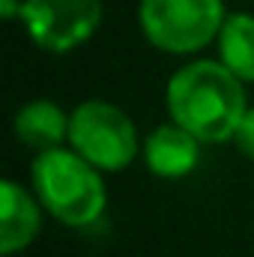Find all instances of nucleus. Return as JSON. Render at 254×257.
<instances>
[{
    "mask_svg": "<svg viewBox=\"0 0 254 257\" xmlns=\"http://www.w3.org/2000/svg\"><path fill=\"white\" fill-rule=\"evenodd\" d=\"M165 105L171 120L189 128L200 144H224L233 141L248 111L245 81L221 60H191L171 75Z\"/></svg>",
    "mask_w": 254,
    "mask_h": 257,
    "instance_id": "obj_1",
    "label": "nucleus"
},
{
    "mask_svg": "<svg viewBox=\"0 0 254 257\" xmlns=\"http://www.w3.org/2000/svg\"><path fill=\"white\" fill-rule=\"evenodd\" d=\"M30 183L45 212L66 227H87L99 221L108 206L102 171L93 168L72 147L36 153Z\"/></svg>",
    "mask_w": 254,
    "mask_h": 257,
    "instance_id": "obj_2",
    "label": "nucleus"
},
{
    "mask_svg": "<svg viewBox=\"0 0 254 257\" xmlns=\"http://www.w3.org/2000/svg\"><path fill=\"white\" fill-rule=\"evenodd\" d=\"M224 0H141L138 24L144 39L177 57H189L212 45L224 27Z\"/></svg>",
    "mask_w": 254,
    "mask_h": 257,
    "instance_id": "obj_3",
    "label": "nucleus"
},
{
    "mask_svg": "<svg viewBox=\"0 0 254 257\" xmlns=\"http://www.w3.org/2000/svg\"><path fill=\"white\" fill-rule=\"evenodd\" d=\"M78 156H84L102 174L126 171L144 150L138 128L123 108L87 99L69 114V144Z\"/></svg>",
    "mask_w": 254,
    "mask_h": 257,
    "instance_id": "obj_4",
    "label": "nucleus"
},
{
    "mask_svg": "<svg viewBox=\"0 0 254 257\" xmlns=\"http://www.w3.org/2000/svg\"><path fill=\"white\" fill-rule=\"evenodd\" d=\"M36 48L69 54L93 39L102 24V0H24L18 18Z\"/></svg>",
    "mask_w": 254,
    "mask_h": 257,
    "instance_id": "obj_5",
    "label": "nucleus"
},
{
    "mask_svg": "<svg viewBox=\"0 0 254 257\" xmlns=\"http://www.w3.org/2000/svg\"><path fill=\"white\" fill-rule=\"evenodd\" d=\"M42 212L45 206L39 197L27 192L15 180L0 183V251L12 257L15 251H24L33 245V239L42 230Z\"/></svg>",
    "mask_w": 254,
    "mask_h": 257,
    "instance_id": "obj_6",
    "label": "nucleus"
},
{
    "mask_svg": "<svg viewBox=\"0 0 254 257\" xmlns=\"http://www.w3.org/2000/svg\"><path fill=\"white\" fill-rule=\"evenodd\" d=\"M144 165L150 174L162 180H183L197 168L200 159V141L189 128L177 126L174 120L165 126H156L144 138Z\"/></svg>",
    "mask_w": 254,
    "mask_h": 257,
    "instance_id": "obj_7",
    "label": "nucleus"
},
{
    "mask_svg": "<svg viewBox=\"0 0 254 257\" xmlns=\"http://www.w3.org/2000/svg\"><path fill=\"white\" fill-rule=\"evenodd\" d=\"M12 128H15V138L36 153L69 144V114L51 99H33L21 105L15 111Z\"/></svg>",
    "mask_w": 254,
    "mask_h": 257,
    "instance_id": "obj_8",
    "label": "nucleus"
},
{
    "mask_svg": "<svg viewBox=\"0 0 254 257\" xmlns=\"http://www.w3.org/2000/svg\"><path fill=\"white\" fill-rule=\"evenodd\" d=\"M215 45H218V60L239 81L254 84V15L227 12Z\"/></svg>",
    "mask_w": 254,
    "mask_h": 257,
    "instance_id": "obj_9",
    "label": "nucleus"
},
{
    "mask_svg": "<svg viewBox=\"0 0 254 257\" xmlns=\"http://www.w3.org/2000/svg\"><path fill=\"white\" fill-rule=\"evenodd\" d=\"M233 144H236V150H239L248 162H254V108L245 111L242 123H239L236 135H233Z\"/></svg>",
    "mask_w": 254,
    "mask_h": 257,
    "instance_id": "obj_10",
    "label": "nucleus"
},
{
    "mask_svg": "<svg viewBox=\"0 0 254 257\" xmlns=\"http://www.w3.org/2000/svg\"><path fill=\"white\" fill-rule=\"evenodd\" d=\"M21 6H24V0H0V15H3L6 21L21 18Z\"/></svg>",
    "mask_w": 254,
    "mask_h": 257,
    "instance_id": "obj_11",
    "label": "nucleus"
},
{
    "mask_svg": "<svg viewBox=\"0 0 254 257\" xmlns=\"http://www.w3.org/2000/svg\"><path fill=\"white\" fill-rule=\"evenodd\" d=\"M3 257H6V254H3Z\"/></svg>",
    "mask_w": 254,
    "mask_h": 257,
    "instance_id": "obj_12",
    "label": "nucleus"
}]
</instances>
